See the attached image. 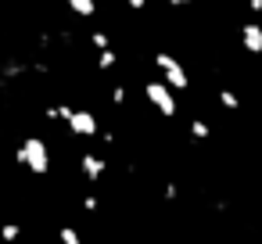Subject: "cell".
Wrapping results in <instances>:
<instances>
[{"mask_svg": "<svg viewBox=\"0 0 262 244\" xmlns=\"http://www.w3.org/2000/svg\"><path fill=\"white\" fill-rule=\"evenodd\" d=\"M90 43H94L101 54H104V51H112V40H108V33H101V29H94V33H90Z\"/></svg>", "mask_w": 262, "mask_h": 244, "instance_id": "obj_13", "label": "cell"}, {"mask_svg": "<svg viewBox=\"0 0 262 244\" xmlns=\"http://www.w3.org/2000/svg\"><path fill=\"white\" fill-rule=\"evenodd\" d=\"M69 133L90 140V137H101V122H97V115H94L90 108H76V115H72V122H69Z\"/></svg>", "mask_w": 262, "mask_h": 244, "instance_id": "obj_4", "label": "cell"}, {"mask_svg": "<svg viewBox=\"0 0 262 244\" xmlns=\"http://www.w3.org/2000/svg\"><path fill=\"white\" fill-rule=\"evenodd\" d=\"M115 65H119V54H115V51H104V54H97V69H101V72H112Z\"/></svg>", "mask_w": 262, "mask_h": 244, "instance_id": "obj_10", "label": "cell"}, {"mask_svg": "<svg viewBox=\"0 0 262 244\" xmlns=\"http://www.w3.org/2000/svg\"><path fill=\"white\" fill-rule=\"evenodd\" d=\"M15 158H18V165L22 169H29L33 176H47L51 172V147H47V140L43 137H26L22 144H18V151H15Z\"/></svg>", "mask_w": 262, "mask_h": 244, "instance_id": "obj_1", "label": "cell"}, {"mask_svg": "<svg viewBox=\"0 0 262 244\" xmlns=\"http://www.w3.org/2000/svg\"><path fill=\"white\" fill-rule=\"evenodd\" d=\"M219 104H223L226 112H237V108H241V97H237L233 90H219Z\"/></svg>", "mask_w": 262, "mask_h": 244, "instance_id": "obj_11", "label": "cell"}, {"mask_svg": "<svg viewBox=\"0 0 262 244\" xmlns=\"http://www.w3.org/2000/svg\"><path fill=\"white\" fill-rule=\"evenodd\" d=\"M144 97H147V101L155 104V112H162L165 119H172V115H176V108H180V104H176V97H172V90H169L162 79H147V83H144Z\"/></svg>", "mask_w": 262, "mask_h": 244, "instance_id": "obj_3", "label": "cell"}, {"mask_svg": "<svg viewBox=\"0 0 262 244\" xmlns=\"http://www.w3.org/2000/svg\"><path fill=\"white\" fill-rule=\"evenodd\" d=\"M22 237V223H15V219H8L4 226H0V240H4V244H15Z\"/></svg>", "mask_w": 262, "mask_h": 244, "instance_id": "obj_8", "label": "cell"}, {"mask_svg": "<svg viewBox=\"0 0 262 244\" xmlns=\"http://www.w3.org/2000/svg\"><path fill=\"white\" fill-rule=\"evenodd\" d=\"M79 205H83V212H97V208H101V201H97L94 194H83V201H79Z\"/></svg>", "mask_w": 262, "mask_h": 244, "instance_id": "obj_14", "label": "cell"}, {"mask_svg": "<svg viewBox=\"0 0 262 244\" xmlns=\"http://www.w3.org/2000/svg\"><path fill=\"white\" fill-rule=\"evenodd\" d=\"M162 194H165V201H176V197H180V187H176V183H165Z\"/></svg>", "mask_w": 262, "mask_h": 244, "instance_id": "obj_15", "label": "cell"}, {"mask_svg": "<svg viewBox=\"0 0 262 244\" xmlns=\"http://www.w3.org/2000/svg\"><path fill=\"white\" fill-rule=\"evenodd\" d=\"M126 97H129L126 86H115V90H112V101H115V104H126Z\"/></svg>", "mask_w": 262, "mask_h": 244, "instance_id": "obj_16", "label": "cell"}, {"mask_svg": "<svg viewBox=\"0 0 262 244\" xmlns=\"http://www.w3.org/2000/svg\"><path fill=\"white\" fill-rule=\"evenodd\" d=\"M241 47L248 54H262V26L258 22H244L241 26Z\"/></svg>", "mask_w": 262, "mask_h": 244, "instance_id": "obj_6", "label": "cell"}, {"mask_svg": "<svg viewBox=\"0 0 262 244\" xmlns=\"http://www.w3.org/2000/svg\"><path fill=\"white\" fill-rule=\"evenodd\" d=\"M104 172H108V162H104L101 154H94V151L79 154V176H83L86 183H101Z\"/></svg>", "mask_w": 262, "mask_h": 244, "instance_id": "obj_5", "label": "cell"}, {"mask_svg": "<svg viewBox=\"0 0 262 244\" xmlns=\"http://www.w3.org/2000/svg\"><path fill=\"white\" fill-rule=\"evenodd\" d=\"M187 133H190V137H194V140H208V137H212V126H208V122H205V119H194V122H190V129H187Z\"/></svg>", "mask_w": 262, "mask_h": 244, "instance_id": "obj_9", "label": "cell"}, {"mask_svg": "<svg viewBox=\"0 0 262 244\" xmlns=\"http://www.w3.org/2000/svg\"><path fill=\"white\" fill-rule=\"evenodd\" d=\"M155 65H158V72H162V83H165L169 90H187V86H190V79H187V69L180 65V58H176V54H169V51H158V54H155Z\"/></svg>", "mask_w": 262, "mask_h": 244, "instance_id": "obj_2", "label": "cell"}, {"mask_svg": "<svg viewBox=\"0 0 262 244\" xmlns=\"http://www.w3.org/2000/svg\"><path fill=\"white\" fill-rule=\"evenodd\" d=\"M69 11L79 15V18H94V15H97V4H94V0H72Z\"/></svg>", "mask_w": 262, "mask_h": 244, "instance_id": "obj_7", "label": "cell"}, {"mask_svg": "<svg viewBox=\"0 0 262 244\" xmlns=\"http://www.w3.org/2000/svg\"><path fill=\"white\" fill-rule=\"evenodd\" d=\"M251 11H255V15H262V0H251Z\"/></svg>", "mask_w": 262, "mask_h": 244, "instance_id": "obj_17", "label": "cell"}, {"mask_svg": "<svg viewBox=\"0 0 262 244\" xmlns=\"http://www.w3.org/2000/svg\"><path fill=\"white\" fill-rule=\"evenodd\" d=\"M58 240H61V244H83V237H79L76 226H61V230H58Z\"/></svg>", "mask_w": 262, "mask_h": 244, "instance_id": "obj_12", "label": "cell"}]
</instances>
